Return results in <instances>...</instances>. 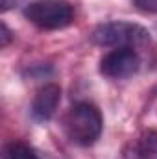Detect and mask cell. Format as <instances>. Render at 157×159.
<instances>
[{"label":"cell","instance_id":"1","mask_svg":"<svg viewBox=\"0 0 157 159\" xmlns=\"http://www.w3.org/2000/svg\"><path fill=\"white\" fill-rule=\"evenodd\" d=\"M91 41L105 48H139L150 43V32L135 22L111 20L96 26L91 34Z\"/></svg>","mask_w":157,"mask_h":159},{"label":"cell","instance_id":"2","mask_svg":"<svg viewBox=\"0 0 157 159\" xmlns=\"http://www.w3.org/2000/svg\"><path fill=\"white\" fill-rule=\"evenodd\" d=\"M104 119L96 106L89 102L76 104L65 117V131L72 143L79 146H91L102 133Z\"/></svg>","mask_w":157,"mask_h":159},{"label":"cell","instance_id":"3","mask_svg":"<svg viewBox=\"0 0 157 159\" xmlns=\"http://www.w3.org/2000/svg\"><path fill=\"white\" fill-rule=\"evenodd\" d=\"M24 17L41 30H61L72 24L74 7L67 0H37L24 9Z\"/></svg>","mask_w":157,"mask_h":159},{"label":"cell","instance_id":"4","mask_svg":"<svg viewBox=\"0 0 157 159\" xmlns=\"http://www.w3.org/2000/svg\"><path fill=\"white\" fill-rule=\"evenodd\" d=\"M141 67V57L135 48H115L100 61V72L111 80L133 76Z\"/></svg>","mask_w":157,"mask_h":159},{"label":"cell","instance_id":"5","mask_svg":"<svg viewBox=\"0 0 157 159\" xmlns=\"http://www.w3.org/2000/svg\"><path fill=\"white\" fill-rule=\"evenodd\" d=\"M61 100V89L56 83H48L44 87H41L32 102V117L39 122L50 120L54 117L57 106Z\"/></svg>","mask_w":157,"mask_h":159},{"label":"cell","instance_id":"6","mask_svg":"<svg viewBox=\"0 0 157 159\" xmlns=\"http://www.w3.org/2000/svg\"><path fill=\"white\" fill-rule=\"evenodd\" d=\"M126 159H157V131H142L126 150Z\"/></svg>","mask_w":157,"mask_h":159},{"label":"cell","instance_id":"7","mask_svg":"<svg viewBox=\"0 0 157 159\" xmlns=\"http://www.w3.org/2000/svg\"><path fill=\"white\" fill-rule=\"evenodd\" d=\"M2 159H39V156L35 154V150L32 146H28L26 143L20 141H13L9 144H6Z\"/></svg>","mask_w":157,"mask_h":159},{"label":"cell","instance_id":"8","mask_svg":"<svg viewBox=\"0 0 157 159\" xmlns=\"http://www.w3.org/2000/svg\"><path fill=\"white\" fill-rule=\"evenodd\" d=\"M131 2L144 13H157V0H131Z\"/></svg>","mask_w":157,"mask_h":159},{"label":"cell","instance_id":"9","mask_svg":"<svg viewBox=\"0 0 157 159\" xmlns=\"http://www.w3.org/2000/svg\"><path fill=\"white\" fill-rule=\"evenodd\" d=\"M0 30H2V35H0V37H2L0 46H2V48H6V46L9 44V41H11V32H9V28L6 26V22H2V24H0Z\"/></svg>","mask_w":157,"mask_h":159},{"label":"cell","instance_id":"10","mask_svg":"<svg viewBox=\"0 0 157 159\" xmlns=\"http://www.w3.org/2000/svg\"><path fill=\"white\" fill-rule=\"evenodd\" d=\"M11 6H15V0H2V11H7Z\"/></svg>","mask_w":157,"mask_h":159}]
</instances>
